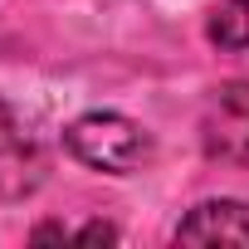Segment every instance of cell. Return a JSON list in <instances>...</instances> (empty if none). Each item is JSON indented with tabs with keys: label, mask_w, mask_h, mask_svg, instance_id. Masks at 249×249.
<instances>
[{
	"label": "cell",
	"mask_w": 249,
	"mask_h": 249,
	"mask_svg": "<svg viewBox=\"0 0 249 249\" xmlns=\"http://www.w3.org/2000/svg\"><path fill=\"white\" fill-rule=\"evenodd\" d=\"M64 147L83 166L107 171V176H132L157 157L152 132L142 122L122 117V112H83V117H73L64 127Z\"/></svg>",
	"instance_id": "6da1fadb"
},
{
	"label": "cell",
	"mask_w": 249,
	"mask_h": 249,
	"mask_svg": "<svg viewBox=\"0 0 249 249\" xmlns=\"http://www.w3.org/2000/svg\"><path fill=\"white\" fill-rule=\"evenodd\" d=\"M200 147L210 161L249 166V83H220L200 107Z\"/></svg>",
	"instance_id": "7a4b0ae2"
},
{
	"label": "cell",
	"mask_w": 249,
	"mask_h": 249,
	"mask_svg": "<svg viewBox=\"0 0 249 249\" xmlns=\"http://www.w3.org/2000/svg\"><path fill=\"white\" fill-rule=\"evenodd\" d=\"M44 186V157L35 137L15 122V112L0 103V205L30 200Z\"/></svg>",
	"instance_id": "3957f363"
},
{
	"label": "cell",
	"mask_w": 249,
	"mask_h": 249,
	"mask_svg": "<svg viewBox=\"0 0 249 249\" xmlns=\"http://www.w3.org/2000/svg\"><path fill=\"white\" fill-rule=\"evenodd\" d=\"M176 244H249V200L215 196L186 210V220L171 230Z\"/></svg>",
	"instance_id": "277c9868"
},
{
	"label": "cell",
	"mask_w": 249,
	"mask_h": 249,
	"mask_svg": "<svg viewBox=\"0 0 249 249\" xmlns=\"http://www.w3.org/2000/svg\"><path fill=\"white\" fill-rule=\"evenodd\" d=\"M205 35L220 49H249V0H215Z\"/></svg>",
	"instance_id": "5b68a950"
},
{
	"label": "cell",
	"mask_w": 249,
	"mask_h": 249,
	"mask_svg": "<svg viewBox=\"0 0 249 249\" xmlns=\"http://www.w3.org/2000/svg\"><path fill=\"white\" fill-rule=\"evenodd\" d=\"M73 239H78V244H117V239H122V230H117V225H103V220H93V225L73 230Z\"/></svg>",
	"instance_id": "8992f818"
}]
</instances>
